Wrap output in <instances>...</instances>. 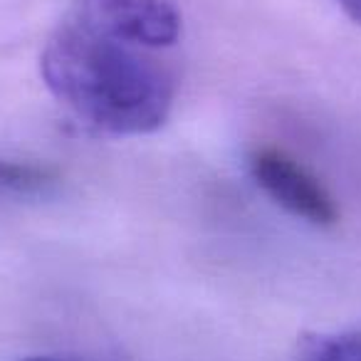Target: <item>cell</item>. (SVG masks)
<instances>
[{
  "instance_id": "cell-5",
  "label": "cell",
  "mask_w": 361,
  "mask_h": 361,
  "mask_svg": "<svg viewBox=\"0 0 361 361\" xmlns=\"http://www.w3.org/2000/svg\"><path fill=\"white\" fill-rule=\"evenodd\" d=\"M52 178L50 169L32 164H18V161H0V183L16 191H32L42 188Z\"/></svg>"
},
{
  "instance_id": "cell-1",
  "label": "cell",
  "mask_w": 361,
  "mask_h": 361,
  "mask_svg": "<svg viewBox=\"0 0 361 361\" xmlns=\"http://www.w3.org/2000/svg\"><path fill=\"white\" fill-rule=\"evenodd\" d=\"M50 94L97 134L141 136L161 129L173 106L171 75L141 47L62 23L40 55Z\"/></svg>"
},
{
  "instance_id": "cell-6",
  "label": "cell",
  "mask_w": 361,
  "mask_h": 361,
  "mask_svg": "<svg viewBox=\"0 0 361 361\" xmlns=\"http://www.w3.org/2000/svg\"><path fill=\"white\" fill-rule=\"evenodd\" d=\"M334 3L344 11V16L349 18V20L361 25V0H334Z\"/></svg>"
},
{
  "instance_id": "cell-3",
  "label": "cell",
  "mask_w": 361,
  "mask_h": 361,
  "mask_svg": "<svg viewBox=\"0 0 361 361\" xmlns=\"http://www.w3.org/2000/svg\"><path fill=\"white\" fill-rule=\"evenodd\" d=\"M250 173L257 186L290 216L312 226H334L339 221V208L331 193L285 151L272 146L257 149L250 156Z\"/></svg>"
},
{
  "instance_id": "cell-4",
  "label": "cell",
  "mask_w": 361,
  "mask_h": 361,
  "mask_svg": "<svg viewBox=\"0 0 361 361\" xmlns=\"http://www.w3.org/2000/svg\"><path fill=\"white\" fill-rule=\"evenodd\" d=\"M292 361H361V331L346 334H305Z\"/></svg>"
},
{
  "instance_id": "cell-7",
  "label": "cell",
  "mask_w": 361,
  "mask_h": 361,
  "mask_svg": "<svg viewBox=\"0 0 361 361\" xmlns=\"http://www.w3.org/2000/svg\"><path fill=\"white\" fill-rule=\"evenodd\" d=\"M20 361H75V359H60V356H27Z\"/></svg>"
},
{
  "instance_id": "cell-2",
  "label": "cell",
  "mask_w": 361,
  "mask_h": 361,
  "mask_svg": "<svg viewBox=\"0 0 361 361\" xmlns=\"http://www.w3.org/2000/svg\"><path fill=\"white\" fill-rule=\"evenodd\" d=\"M70 23L141 50L178 42L180 13L171 0H75Z\"/></svg>"
}]
</instances>
